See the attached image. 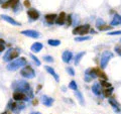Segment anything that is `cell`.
Returning <instances> with one entry per match:
<instances>
[{
  "label": "cell",
  "mask_w": 121,
  "mask_h": 114,
  "mask_svg": "<svg viewBox=\"0 0 121 114\" xmlns=\"http://www.w3.org/2000/svg\"><path fill=\"white\" fill-rule=\"evenodd\" d=\"M12 89L14 91H18V92H22L26 94L29 98L32 97V92L31 89H30L29 84L26 81H23V80H20V81H16L12 84Z\"/></svg>",
  "instance_id": "cell-1"
},
{
  "label": "cell",
  "mask_w": 121,
  "mask_h": 114,
  "mask_svg": "<svg viewBox=\"0 0 121 114\" xmlns=\"http://www.w3.org/2000/svg\"><path fill=\"white\" fill-rule=\"evenodd\" d=\"M26 63H27V61H26L25 58H18L16 60L11 61V62L7 65L6 68L8 71H16L19 69V68L26 66Z\"/></svg>",
  "instance_id": "cell-2"
},
{
  "label": "cell",
  "mask_w": 121,
  "mask_h": 114,
  "mask_svg": "<svg viewBox=\"0 0 121 114\" xmlns=\"http://www.w3.org/2000/svg\"><path fill=\"white\" fill-rule=\"evenodd\" d=\"M19 54H20V51L18 48H10V50L6 52V54L3 57V60H4V62H11V61L18 58Z\"/></svg>",
  "instance_id": "cell-3"
},
{
  "label": "cell",
  "mask_w": 121,
  "mask_h": 114,
  "mask_svg": "<svg viewBox=\"0 0 121 114\" xmlns=\"http://www.w3.org/2000/svg\"><path fill=\"white\" fill-rule=\"evenodd\" d=\"M20 74H21L22 77H24L26 79H32V78L35 77V72L31 67L29 66V65L28 66L26 65L25 67L22 68L21 71H20Z\"/></svg>",
  "instance_id": "cell-4"
},
{
  "label": "cell",
  "mask_w": 121,
  "mask_h": 114,
  "mask_svg": "<svg viewBox=\"0 0 121 114\" xmlns=\"http://www.w3.org/2000/svg\"><path fill=\"white\" fill-rule=\"evenodd\" d=\"M112 58H113V54L111 52H109V51L104 52L103 54H102L101 60H100V67H101V69H105L106 66H107V64H108V62Z\"/></svg>",
  "instance_id": "cell-5"
},
{
  "label": "cell",
  "mask_w": 121,
  "mask_h": 114,
  "mask_svg": "<svg viewBox=\"0 0 121 114\" xmlns=\"http://www.w3.org/2000/svg\"><path fill=\"white\" fill-rule=\"evenodd\" d=\"M19 102H20V103H16V102L10 101L8 103V108L12 112H14V113H19L21 110H23L24 107H25V105L23 103H21L22 101H19Z\"/></svg>",
  "instance_id": "cell-6"
},
{
  "label": "cell",
  "mask_w": 121,
  "mask_h": 114,
  "mask_svg": "<svg viewBox=\"0 0 121 114\" xmlns=\"http://www.w3.org/2000/svg\"><path fill=\"white\" fill-rule=\"evenodd\" d=\"M89 29H90V25L89 24H85V25H79L77 26V27H75L73 29V33L75 35H86V33H88L89 31Z\"/></svg>",
  "instance_id": "cell-7"
},
{
  "label": "cell",
  "mask_w": 121,
  "mask_h": 114,
  "mask_svg": "<svg viewBox=\"0 0 121 114\" xmlns=\"http://www.w3.org/2000/svg\"><path fill=\"white\" fill-rule=\"evenodd\" d=\"M21 35H23L25 36H28V37H32V39H39L40 36L39 32L36 31V30H33V29H25V30H22L20 32Z\"/></svg>",
  "instance_id": "cell-8"
},
{
  "label": "cell",
  "mask_w": 121,
  "mask_h": 114,
  "mask_svg": "<svg viewBox=\"0 0 121 114\" xmlns=\"http://www.w3.org/2000/svg\"><path fill=\"white\" fill-rule=\"evenodd\" d=\"M13 99L15 101H28L30 98L26 94L22 92H18V91H14L13 93Z\"/></svg>",
  "instance_id": "cell-9"
},
{
  "label": "cell",
  "mask_w": 121,
  "mask_h": 114,
  "mask_svg": "<svg viewBox=\"0 0 121 114\" xmlns=\"http://www.w3.org/2000/svg\"><path fill=\"white\" fill-rule=\"evenodd\" d=\"M97 78V75H96V71L95 69H93V68H90L88 69L86 72H85V81L86 82H90L91 80Z\"/></svg>",
  "instance_id": "cell-10"
},
{
  "label": "cell",
  "mask_w": 121,
  "mask_h": 114,
  "mask_svg": "<svg viewBox=\"0 0 121 114\" xmlns=\"http://www.w3.org/2000/svg\"><path fill=\"white\" fill-rule=\"evenodd\" d=\"M27 15L31 20H37L39 18V12L36 9H33V8H29L27 10Z\"/></svg>",
  "instance_id": "cell-11"
},
{
  "label": "cell",
  "mask_w": 121,
  "mask_h": 114,
  "mask_svg": "<svg viewBox=\"0 0 121 114\" xmlns=\"http://www.w3.org/2000/svg\"><path fill=\"white\" fill-rule=\"evenodd\" d=\"M0 17H1V19H3V20L7 21V22H8V23L12 24V25H14V26H19V25H21V24H20L18 21H16L15 19H13L12 17L8 16V15H4V14H2Z\"/></svg>",
  "instance_id": "cell-12"
},
{
  "label": "cell",
  "mask_w": 121,
  "mask_h": 114,
  "mask_svg": "<svg viewBox=\"0 0 121 114\" xmlns=\"http://www.w3.org/2000/svg\"><path fill=\"white\" fill-rule=\"evenodd\" d=\"M62 60L64 61L65 63L69 64L72 60H73V53L70 52V51H65L62 55Z\"/></svg>",
  "instance_id": "cell-13"
},
{
  "label": "cell",
  "mask_w": 121,
  "mask_h": 114,
  "mask_svg": "<svg viewBox=\"0 0 121 114\" xmlns=\"http://www.w3.org/2000/svg\"><path fill=\"white\" fill-rule=\"evenodd\" d=\"M19 5V0H8L7 2L3 3L2 7L3 8H7V7H11V8H15L16 6Z\"/></svg>",
  "instance_id": "cell-14"
},
{
  "label": "cell",
  "mask_w": 121,
  "mask_h": 114,
  "mask_svg": "<svg viewBox=\"0 0 121 114\" xmlns=\"http://www.w3.org/2000/svg\"><path fill=\"white\" fill-rule=\"evenodd\" d=\"M54 99H52V97H48L47 95H43V96H41V102H43V104L44 106H47V107H51L54 103Z\"/></svg>",
  "instance_id": "cell-15"
},
{
  "label": "cell",
  "mask_w": 121,
  "mask_h": 114,
  "mask_svg": "<svg viewBox=\"0 0 121 114\" xmlns=\"http://www.w3.org/2000/svg\"><path fill=\"white\" fill-rule=\"evenodd\" d=\"M67 19V15L65 12H60L59 16H56V23L59 24V25H63L64 23H65V21Z\"/></svg>",
  "instance_id": "cell-16"
},
{
  "label": "cell",
  "mask_w": 121,
  "mask_h": 114,
  "mask_svg": "<svg viewBox=\"0 0 121 114\" xmlns=\"http://www.w3.org/2000/svg\"><path fill=\"white\" fill-rule=\"evenodd\" d=\"M44 68H45V70H47V71L48 72V74H51V75L52 76V77L55 78V80H56V82H59V81H60V77H59V75L56 73V71H55L54 69H52V67H50V66H45Z\"/></svg>",
  "instance_id": "cell-17"
},
{
  "label": "cell",
  "mask_w": 121,
  "mask_h": 114,
  "mask_svg": "<svg viewBox=\"0 0 121 114\" xmlns=\"http://www.w3.org/2000/svg\"><path fill=\"white\" fill-rule=\"evenodd\" d=\"M43 44H40V43H35L32 45H31V48H30V50H31L32 53H39L41 50H43Z\"/></svg>",
  "instance_id": "cell-18"
},
{
  "label": "cell",
  "mask_w": 121,
  "mask_h": 114,
  "mask_svg": "<svg viewBox=\"0 0 121 114\" xmlns=\"http://www.w3.org/2000/svg\"><path fill=\"white\" fill-rule=\"evenodd\" d=\"M108 102H109V104L112 106L113 109H114L116 112L119 111V104H118V102L114 99V98H110V97H109L108 98Z\"/></svg>",
  "instance_id": "cell-19"
},
{
  "label": "cell",
  "mask_w": 121,
  "mask_h": 114,
  "mask_svg": "<svg viewBox=\"0 0 121 114\" xmlns=\"http://www.w3.org/2000/svg\"><path fill=\"white\" fill-rule=\"evenodd\" d=\"M56 14H55V13L45 15V21H47L48 24H52L56 21Z\"/></svg>",
  "instance_id": "cell-20"
},
{
  "label": "cell",
  "mask_w": 121,
  "mask_h": 114,
  "mask_svg": "<svg viewBox=\"0 0 121 114\" xmlns=\"http://www.w3.org/2000/svg\"><path fill=\"white\" fill-rule=\"evenodd\" d=\"M92 92L95 94V95H97V96H100V95L102 94L101 87H100V85L98 84V83H95V84L93 85V87H92Z\"/></svg>",
  "instance_id": "cell-21"
},
{
  "label": "cell",
  "mask_w": 121,
  "mask_h": 114,
  "mask_svg": "<svg viewBox=\"0 0 121 114\" xmlns=\"http://www.w3.org/2000/svg\"><path fill=\"white\" fill-rule=\"evenodd\" d=\"M119 24H121V16L118 14H115L111 21V26H115V25H119Z\"/></svg>",
  "instance_id": "cell-22"
},
{
  "label": "cell",
  "mask_w": 121,
  "mask_h": 114,
  "mask_svg": "<svg viewBox=\"0 0 121 114\" xmlns=\"http://www.w3.org/2000/svg\"><path fill=\"white\" fill-rule=\"evenodd\" d=\"M75 95H76V97H77L78 101L80 102V104L84 106V105H85V101H84V98H83L82 93H81L79 90H76V91H75Z\"/></svg>",
  "instance_id": "cell-23"
},
{
  "label": "cell",
  "mask_w": 121,
  "mask_h": 114,
  "mask_svg": "<svg viewBox=\"0 0 121 114\" xmlns=\"http://www.w3.org/2000/svg\"><path fill=\"white\" fill-rule=\"evenodd\" d=\"M86 55V53L85 52H81V53H79V54L76 56V58H75V65L76 66H78L79 64H80V61L82 60V58Z\"/></svg>",
  "instance_id": "cell-24"
},
{
  "label": "cell",
  "mask_w": 121,
  "mask_h": 114,
  "mask_svg": "<svg viewBox=\"0 0 121 114\" xmlns=\"http://www.w3.org/2000/svg\"><path fill=\"white\" fill-rule=\"evenodd\" d=\"M95 71H96V75H97V77H100L102 80H107V76L105 75V73L103 71H102L101 69H95Z\"/></svg>",
  "instance_id": "cell-25"
},
{
  "label": "cell",
  "mask_w": 121,
  "mask_h": 114,
  "mask_svg": "<svg viewBox=\"0 0 121 114\" xmlns=\"http://www.w3.org/2000/svg\"><path fill=\"white\" fill-rule=\"evenodd\" d=\"M48 44L50 45H52V47H58V45L60 44V40H59V39H48Z\"/></svg>",
  "instance_id": "cell-26"
},
{
  "label": "cell",
  "mask_w": 121,
  "mask_h": 114,
  "mask_svg": "<svg viewBox=\"0 0 121 114\" xmlns=\"http://www.w3.org/2000/svg\"><path fill=\"white\" fill-rule=\"evenodd\" d=\"M113 90H114V89H113L112 87H109V88H106V89L103 91L104 96H105V97H107V98H109V97H110V95L112 94Z\"/></svg>",
  "instance_id": "cell-27"
},
{
  "label": "cell",
  "mask_w": 121,
  "mask_h": 114,
  "mask_svg": "<svg viewBox=\"0 0 121 114\" xmlns=\"http://www.w3.org/2000/svg\"><path fill=\"white\" fill-rule=\"evenodd\" d=\"M90 39H91L90 36H80V37H76V39H75V41H78V43H80V41L89 40Z\"/></svg>",
  "instance_id": "cell-28"
},
{
  "label": "cell",
  "mask_w": 121,
  "mask_h": 114,
  "mask_svg": "<svg viewBox=\"0 0 121 114\" xmlns=\"http://www.w3.org/2000/svg\"><path fill=\"white\" fill-rule=\"evenodd\" d=\"M69 88H71L72 90H78V86H77V83H76V81H71V83L69 84Z\"/></svg>",
  "instance_id": "cell-29"
},
{
  "label": "cell",
  "mask_w": 121,
  "mask_h": 114,
  "mask_svg": "<svg viewBox=\"0 0 121 114\" xmlns=\"http://www.w3.org/2000/svg\"><path fill=\"white\" fill-rule=\"evenodd\" d=\"M111 27L112 26L111 25H101V26H99V27H97L98 29L100 30V31H103V30H109V29H111Z\"/></svg>",
  "instance_id": "cell-30"
},
{
  "label": "cell",
  "mask_w": 121,
  "mask_h": 114,
  "mask_svg": "<svg viewBox=\"0 0 121 114\" xmlns=\"http://www.w3.org/2000/svg\"><path fill=\"white\" fill-rule=\"evenodd\" d=\"M43 61L44 62H48V63H52L54 62V58L51 56H43Z\"/></svg>",
  "instance_id": "cell-31"
},
{
  "label": "cell",
  "mask_w": 121,
  "mask_h": 114,
  "mask_svg": "<svg viewBox=\"0 0 121 114\" xmlns=\"http://www.w3.org/2000/svg\"><path fill=\"white\" fill-rule=\"evenodd\" d=\"M101 86H103L104 88H109V87H111V84L105 80H101Z\"/></svg>",
  "instance_id": "cell-32"
},
{
  "label": "cell",
  "mask_w": 121,
  "mask_h": 114,
  "mask_svg": "<svg viewBox=\"0 0 121 114\" xmlns=\"http://www.w3.org/2000/svg\"><path fill=\"white\" fill-rule=\"evenodd\" d=\"M29 57H30V58H31V59H32V60H33V61H35V62L36 63V65H37V66H40V64H41V63H40V61H39V59H37V58H36V57H35V55L30 54V55H29Z\"/></svg>",
  "instance_id": "cell-33"
},
{
  "label": "cell",
  "mask_w": 121,
  "mask_h": 114,
  "mask_svg": "<svg viewBox=\"0 0 121 114\" xmlns=\"http://www.w3.org/2000/svg\"><path fill=\"white\" fill-rule=\"evenodd\" d=\"M105 24V21L102 19V18H98V19L96 20V26L97 27H99V26H101V25H104Z\"/></svg>",
  "instance_id": "cell-34"
},
{
  "label": "cell",
  "mask_w": 121,
  "mask_h": 114,
  "mask_svg": "<svg viewBox=\"0 0 121 114\" xmlns=\"http://www.w3.org/2000/svg\"><path fill=\"white\" fill-rule=\"evenodd\" d=\"M5 50V41L0 39V53Z\"/></svg>",
  "instance_id": "cell-35"
},
{
  "label": "cell",
  "mask_w": 121,
  "mask_h": 114,
  "mask_svg": "<svg viewBox=\"0 0 121 114\" xmlns=\"http://www.w3.org/2000/svg\"><path fill=\"white\" fill-rule=\"evenodd\" d=\"M67 72L69 73V75H70V76H75V71H74L73 68L68 67V68H67Z\"/></svg>",
  "instance_id": "cell-36"
},
{
  "label": "cell",
  "mask_w": 121,
  "mask_h": 114,
  "mask_svg": "<svg viewBox=\"0 0 121 114\" xmlns=\"http://www.w3.org/2000/svg\"><path fill=\"white\" fill-rule=\"evenodd\" d=\"M121 35V30H116V31H111L108 33V35Z\"/></svg>",
  "instance_id": "cell-37"
},
{
  "label": "cell",
  "mask_w": 121,
  "mask_h": 114,
  "mask_svg": "<svg viewBox=\"0 0 121 114\" xmlns=\"http://www.w3.org/2000/svg\"><path fill=\"white\" fill-rule=\"evenodd\" d=\"M114 50H115V52H116L119 56H121V47H120V45H115V48H114Z\"/></svg>",
  "instance_id": "cell-38"
},
{
  "label": "cell",
  "mask_w": 121,
  "mask_h": 114,
  "mask_svg": "<svg viewBox=\"0 0 121 114\" xmlns=\"http://www.w3.org/2000/svg\"><path fill=\"white\" fill-rule=\"evenodd\" d=\"M67 21H68V25H71L72 24V15L67 16Z\"/></svg>",
  "instance_id": "cell-39"
},
{
  "label": "cell",
  "mask_w": 121,
  "mask_h": 114,
  "mask_svg": "<svg viewBox=\"0 0 121 114\" xmlns=\"http://www.w3.org/2000/svg\"><path fill=\"white\" fill-rule=\"evenodd\" d=\"M24 6L27 7V8H28V7H30V2H29V0H25V1H24Z\"/></svg>",
  "instance_id": "cell-40"
},
{
  "label": "cell",
  "mask_w": 121,
  "mask_h": 114,
  "mask_svg": "<svg viewBox=\"0 0 121 114\" xmlns=\"http://www.w3.org/2000/svg\"><path fill=\"white\" fill-rule=\"evenodd\" d=\"M30 114H41L40 112H32V113H30Z\"/></svg>",
  "instance_id": "cell-41"
},
{
  "label": "cell",
  "mask_w": 121,
  "mask_h": 114,
  "mask_svg": "<svg viewBox=\"0 0 121 114\" xmlns=\"http://www.w3.org/2000/svg\"><path fill=\"white\" fill-rule=\"evenodd\" d=\"M63 91H64V92H66V91H67L66 90V87H63Z\"/></svg>",
  "instance_id": "cell-42"
},
{
  "label": "cell",
  "mask_w": 121,
  "mask_h": 114,
  "mask_svg": "<svg viewBox=\"0 0 121 114\" xmlns=\"http://www.w3.org/2000/svg\"><path fill=\"white\" fill-rule=\"evenodd\" d=\"M1 114H7V112H3V113H1Z\"/></svg>",
  "instance_id": "cell-43"
},
{
  "label": "cell",
  "mask_w": 121,
  "mask_h": 114,
  "mask_svg": "<svg viewBox=\"0 0 121 114\" xmlns=\"http://www.w3.org/2000/svg\"><path fill=\"white\" fill-rule=\"evenodd\" d=\"M120 41H121V39H120Z\"/></svg>",
  "instance_id": "cell-44"
}]
</instances>
